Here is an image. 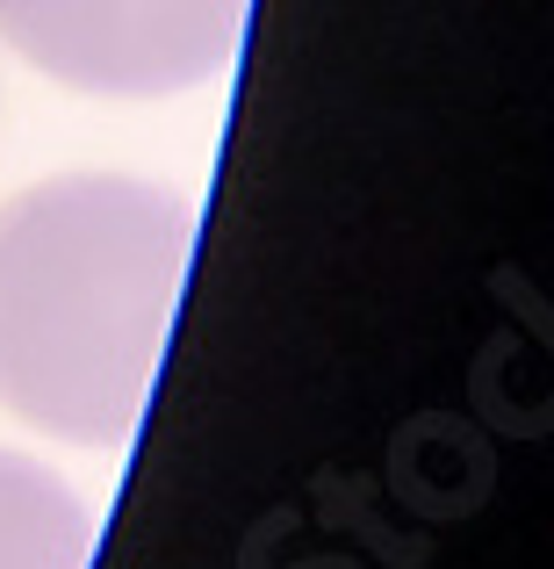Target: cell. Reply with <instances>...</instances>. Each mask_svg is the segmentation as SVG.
Segmentation results:
<instances>
[{
	"mask_svg": "<svg viewBox=\"0 0 554 569\" xmlns=\"http://www.w3.org/2000/svg\"><path fill=\"white\" fill-rule=\"evenodd\" d=\"M194 252V202L130 173L37 181L0 209V403L58 440L138 432Z\"/></svg>",
	"mask_w": 554,
	"mask_h": 569,
	"instance_id": "6da1fadb",
	"label": "cell"
},
{
	"mask_svg": "<svg viewBox=\"0 0 554 569\" xmlns=\"http://www.w3.org/2000/svg\"><path fill=\"white\" fill-rule=\"evenodd\" d=\"M252 0H0V43L80 94H181L231 66Z\"/></svg>",
	"mask_w": 554,
	"mask_h": 569,
	"instance_id": "7a4b0ae2",
	"label": "cell"
},
{
	"mask_svg": "<svg viewBox=\"0 0 554 569\" xmlns=\"http://www.w3.org/2000/svg\"><path fill=\"white\" fill-rule=\"evenodd\" d=\"M94 512L58 469L0 447V569H87Z\"/></svg>",
	"mask_w": 554,
	"mask_h": 569,
	"instance_id": "3957f363",
	"label": "cell"
}]
</instances>
